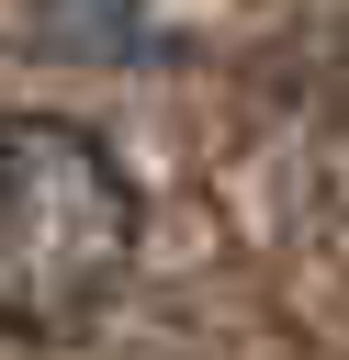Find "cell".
I'll return each mask as SVG.
<instances>
[{"label":"cell","mask_w":349,"mask_h":360,"mask_svg":"<svg viewBox=\"0 0 349 360\" xmlns=\"http://www.w3.org/2000/svg\"><path fill=\"white\" fill-rule=\"evenodd\" d=\"M146 248V191L124 146L79 112H0V338L11 349H68L90 338Z\"/></svg>","instance_id":"6da1fadb"}]
</instances>
